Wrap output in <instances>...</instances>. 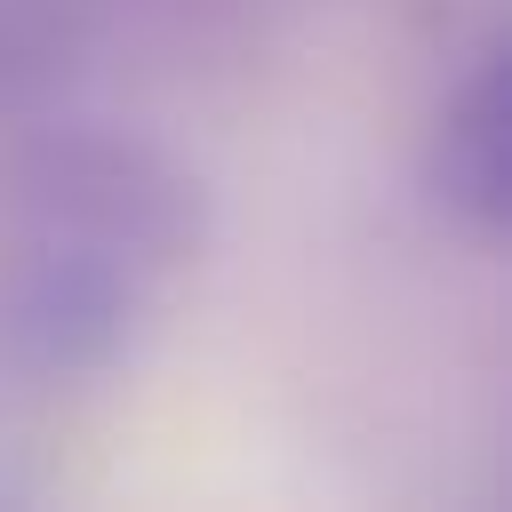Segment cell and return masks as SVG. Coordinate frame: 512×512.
<instances>
[{
    "label": "cell",
    "instance_id": "obj_1",
    "mask_svg": "<svg viewBox=\"0 0 512 512\" xmlns=\"http://www.w3.org/2000/svg\"><path fill=\"white\" fill-rule=\"evenodd\" d=\"M440 184L456 208L504 216V200H512V64H488L456 96L448 136H440Z\"/></svg>",
    "mask_w": 512,
    "mask_h": 512
}]
</instances>
